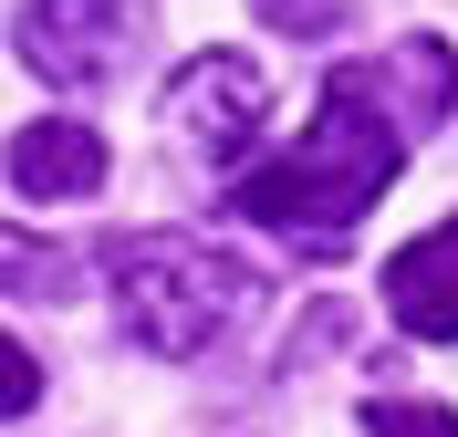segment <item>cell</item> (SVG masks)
<instances>
[{"mask_svg":"<svg viewBox=\"0 0 458 437\" xmlns=\"http://www.w3.org/2000/svg\"><path fill=\"white\" fill-rule=\"evenodd\" d=\"M396 167H406V115L386 105L375 63H344L334 84H323L313 125H302L271 167H250L240 188H229V219L292 230V240H334L344 219H365V208L386 198Z\"/></svg>","mask_w":458,"mask_h":437,"instance_id":"6da1fadb","label":"cell"},{"mask_svg":"<svg viewBox=\"0 0 458 437\" xmlns=\"http://www.w3.org/2000/svg\"><path fill=\"white\" fill-rule=\"evenodd\" d=\"M260 302V271L208 250L199 230H146V240H114V323L125 344L157 354V365H188L229 333V323Z\"/></svg>","mask_w":458,"mask_h":437,"instance_id":"7a4b0ae2","label":"cell"},{"mask_svg":"<svg viewBox=\"0 0 458 437\" xmlns=\"http://www.w3.org/2000/svg\"><path fill=\"white\" fill-rule=\"evenodd\" d=\"M157 11L146 0H21V63L63 94H94L114 73H136Z\"/></svg>","mask_w":458,"mask_h":437,"instance_id":"3957f363","label":"cell"},{"mask_svg":"<svg viewBox=\"0 0 458 437\" xmlns=\"http://www.w3.org/2000/svg\"><path fill=\"white\" fill-rule=\"evenodd\" d=\"M167 125H177V146H188V156H208V167L250 156L260 125H271V84H260V63L199 53V63L167 84Z\"/></svg>","mask_w":458,"mask_h":437,"instance_id":"277c9868","label":"cell"},{"mask_svg":"<svg viewBox=\"0 0 458 437\" xmlns=\"http://www.w3.org/2000/svg\"><path fill=\"white\" fill-rule=\"evenodd\" d=\"M386 313L417 344H458V219H437L428 240H406L386 261Z\"/></svg>","mask_w":458,"mask_h":437,"instance_id":"5b68a950","label":"cell"},{"mask_svg":"<svg viewBox=\"0 0 458 437\" xmlns=\"http://www.w3.org/2000/svg\"><path fill=\"white\" fill-rule=\"evenodd\" d=\"M0 167H11L21 198H94V188H105V136H94L84 115H42V125L11 136Z\"/></svg>","mask_w":458,"mask_h":437,"instance_id":"8992f818","label":"cell"},{"mask_svg":"<svg viewBox=\"0 0 458 437\" xmlns=\"http://www.w3.org/2000/svg\"><path fill=\"white\" fill-rule=\"evenodd\" d=\"M73 250L63 240H42V230H0V302H63L73 291Z\"/></svg>","mask_w":458,"mask_h":437,"instance_id":"52a82bcc","label":"cell"},{"mask_svg":"<svg viewBox=\"0 0 458 437\" xmlns=\"http://www.w3.org/2000/svg\"><path fill=\"white\" fill-rule=\"evenodd\" d=\"M260 21H271V31H292V42H323V31H344V21H354V0H260Z\"/></svg>","mask_w":458,"mask_h":437,"instance_id":"ba28073f","label":"cell"},{"mask_svg":"<svg viewBox=\"0 0 458 437\" xmlns=\"http://www.w3.org/2000/svg\"><path fill=\"white\" fill-rule=\"evenodd\" d=\"M31 407H42V354L0 333V416H31Z\"/></svg>","mask_w":458,"mask_h":437,"instance_id":"9c48e42d","label":"cell"},{"mask_svg":"<svg viewBox=\"0 0 458 437\" xmlns=\"http://www.w3.org/2000/svg\"><path fill=\"white\" fill-rule=\"evenodd\" d=\"M365 437H458L448 407H365Z\"/></svg>","mask_w":458,"mask_h":437,"instance_id":"30bf717a","label":"cell"}]
</instances>
